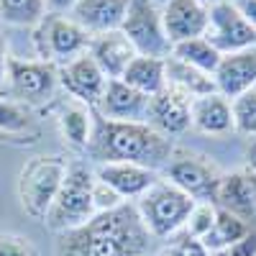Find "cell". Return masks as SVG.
I'll return each mask as SVG.
<instances>
[{
    "label": "cell",
    "instance_id": "1",
    "mask_svg": "<svg viewBox=\"0 0 256 256\" xmlns=\"http://www.w3.org/2000/svg\"><path fill=\"white\" fill-rule=\"evenodd\" d=\"M148 236L136 205H118L62 233L56 256H146Z\"/></svg>",
    "mask_w": 256,
    "mask_h": 256
},
{
    "label": "cell",
    "instance_id": "2",
    "mask_svg": "<svg viewBox=\"0 0 256 256\" xmlns=\"http://www.w3.org/2000/svg\"><path fill=\"white\" fill-rule=\"evenodd\" d=\"M90 152L100 162H131L156 172V166L169 164L172 159V141L159 134L148 123L131 120H108L95 118V134Z\"/></svg>",
    "mask_w": 256,
    "mask_h": 256
},
{
    "label": "cell",
    "instance_id": "3",
    "mask_svg": "<svg viewBox=\"0 0 256 256\" xmlns=\"http://www.w3.org/2000/svg\"><path fill=\"white\" fill-rule=\"evenodd\" d=\"M92 216H98V210H95V172L84 164H70L44 223L52 230L67 233L72 228L84 226Z\"/></svg>",
    "mask_w": 256,
    "mask_h": 256
},
{
    "label": "cell",
    "instance_id": "4",
    "mask_svg": "<svg viewBox=\"0 0 256 256\" xmlns=\"http://www.w3.org/2000/svg\"><path fill=\"white\" fill-rule=\"evenodd\" d=\"M195 202H198L195 198H190L187 192L174 187L169 180H156L136 200V210L152 236L166 238L180 228H184Z\"/></svg>",
    "mask_w": 256,
    "mask_h": 256
},
{
    "label": "cell",
    "instance_id": "5",
    "mask_svg": "<svg viewBox=\"0 0 256 256\" xmlns=\"http://www.w3.org/2000/svg\"><path fill=\"white\" fill-rule=\"evenodd\" d=\"M67 174V162L59 156H36L31 159L18 182L20 205L34 220H44L56 198V192Z\"/></svg>",
    "mask_w": 256,
    "mask_h": 256
},
{
    "label": "cell",
    "instance_id": "6",
    "mask_svg": "<svg viewBox=\"0 0 256 256\" xmlns=\"http://www.w3.org/2000/svg\"><path fill=\"white\" fill-rule=\"evenodd\" d=\"M120 31L126 34V38L131 41L136 54L141 56L166 59L169 52H172V44H169V38L164 34L162 10L156 8L154 0H131Z\"/></svg>",
    "mask_w": 256,
    "mask_h": 256
},
{
    "label": "cell",
    "instance_id": "7",
    "mask_svg": "<svg viewBox=\"0 0 256 256\" xmlns=\"http://www.w3.org/2000/svg\"><path fill=\"white\" fill-rule=\"evenodd\" d=\"M205 38L216 46L220 54H233L256 46V26L241 16L233 0L208 6V28Z\"/></svg>",
    "mask_w": 256,
    "mask_h": 256
},
{
    "label": "cell",
    "instance_id": "8",
    "mask_svg": "<svg viewBox=\"0 0 256 256\" xmlns=\"http://www.w3.org/2000/svg\"><path fill=\"white\" fill-rule=\"evenodd\" d=\"M90 44H92V36L80 24L56 13L46 16L36 31V46H38V54L44 56V62L56 59L62 64H67L74 56L90 52Z\"/></svg>",
    "mask_w": 256,
    "mask_h": 256
},
{
    "label": "cell",
    "instance_id": "9",
    "mask_svg": "<svg viewBox=\"0 0 256 256\" xmlns=\"http://www.w3.org/2000/svg\"><path fill=\"white\" fill-rule=\"evenodd\" d=\"M8 80L13 92L31 105L46 102L56 84L59 70L52 62H24V59H8Z\"/></svg>",
    "mask_w": 256,
    "mask_h": 256
},
{
    "label": "cell",
    "instance_id": "10",
    "mask_svg": "<svg viewBox=\"0 0 256 256\" xmlns=\"http://www.w3.org/2000/svg\"><path fill=\"white\" fill-rule=\"evenodd\" d=\"M146 123L164 136H180L192 128V98L172 84L148 98Z\"/></svg>",
    "mask_w": 256,
    "mask_h": 256
},
{
    "label": "cell",
    "instance_id": "11",
    "mask_svg": "<svg viewBox=\"0 0 256 256\" xmlns=\"http://www.w3.org/2000/svg\"><path fill=\"white\" fill-rule=\"evenodd\" d=\"M166 180L198 202H212L216 187L220 182L218 169L200 156H174L166 164Z\"/></svg>",
    "mask_w": 256,
    "mask_h": 256
},
{
    "label": "cell",
    "instance_id": "12",
    "mask_svg": "<svg viewBox=\"0 0 256 256\" xmlns=\"http://www.w3.org/2000/svg\"><path fill=\"white\" fill-rule=\"evenodd\" d=\"M59 84L77 102L88 105V108H95V105L100 102V98H102V92H105L108 77L102 74V70L90 56V52H84V54L74 56L72 62L59 67Z\"/></svg>",
    "mask_w": 256,
    "mask_h": 256
},
{
    "label": "cell",
    "instance_id": "13",
    "mask_svg": "<svg viewBox=\"0 0 256 256\" xmlns=\"http://www.w3.org/2000/svg\"><path fill=\"white\" fill-rule=\"evenodd\" d=\"M162 24L172 46L187 38L205 36L208 6L200 0H166V6L162 8Z\"/></svg>",
    "mask_w": 256,
    "mask_h": 256
},
{
    "label": "cell",
    "instance_id": "14",
    "mask_svg": "<svg viewBox=\"0 0 256 256\" xmlns=\"http://www.w3.org/2000/svg\"><path fill=\"white\" fill-rule=\"evenodd\" d=\"M92 172H95L98 182L116 190L123 200H128V198L138 200L144 192L159 180L154 169L141 166V164H131V162H100V164H95Z\"/></svg>",
    "mask_w": 256,
    "mask_h": 256
},
{
    "label": "cell",
    "instance_id": "15",
    "mask_svg": "<svg viewBox=\"0 0 256 256\" xmlns=\"http://www.w3.org/2000/svg\"><path fill=\"white\" fill-rule=\"evenodd\" d=\"M212 80H216V90L228 100L256 88V46L223 54L212 72Z\"/></svg>",
    "mask_w": 256,
    "mask_h": 256
},
{
    "label": "cell",
    "instance_id": "16",
    "mask_svg": "<svg viewBox=\"0 0 256 256\" xmlns=\"http://www.w3.org/2000/svg\"><path fill=\"white\" fill-rule=\"evenodd\" d=\"M100 118L108 120H131V123H146L148 98L138 90L128 88L123 80H108L100 102L95 105Z\"/></svg>",
    "mask_w": 256,
    "mask_h": 256
},
{
    "label": "cell",
    "instance_id": "17",
    "mask_svg": "<svg viewBox=\"0 0 256 256\" xmlns=\"http://www.w3.org/2000/svg\"><path fill=\"white\" fill-rule=\"evenodd\" d=\"M131 0H77L70 10V18L80 24L90 36L118 31L123 26L126 10Z\"/></svg>",
    "mask_w": 256,
    "mask_h": 256
},
{
    "label": "cell",
    "instance_id": "18",
    "mask_svg": "<svg viewBox=\"0 0 256 256\" xmlns=\"http://www.w3.org/2000/svg\"><path fill=\"white\" fill-rule=\"evenodd\" d=\"M212 202L223 210H230L233 216L244 220L256 218V174L244 169V172L220 177Z\"/></svg>",
    "mask_w": 256,
    "mask_h": 256
},
{
    "label": "cell",
    "instance_id": "19",
    "mask_svg": "<svg viewBox=\"0 0 256 256\" xmlns=\"http://www.w3.org/2000/svg\"><path fill=\"white\" fill-rule=\"evenodd\" d=\"M90 56L98 62V67L102 70V74L108 80H120L126 67L134 62L136 49H134L131 41L126 38V34L118 28V31H108V34L92 36Z\"/></svg>",
    "mask_w": 256,
    "mask_h": 256
},
{
    "label": "cell",
    "instance_id": "20",
    "mask_svg": "<svg viewBox=\"0 0 256 256\" xmlns=\"http://www.w3.org/2000/svg\"><path fill=\"white\" fill-rule=\"evenodd\" d=\"M192 128L208 136H223L233 131V113L230 100L220 92H210L192 98Z\"/></svg>",
    "mask_w": 256,
    "mask_h": 256
},
{
    "label": "cell",
    "instance_id": "21",
    "mask_svg": "<svg viewBox=\"0 0 256 256\" xmlns=\"http://www.w3.org/2000/svg\"><path fill=\"white\" fill-rule=\"evenodd\" d=\"M128 88L138 90L141 95L152 98L159 90H164L166 84V70H164V59L159 56H141L136 54L134 62L126 67L123 77H120Z\"/></svg>",
    "mask_w": 256,
    "mask_h": 256
},
{
    "label": "cell",
    "instance_id": "22",
    "mask_svg": "<svg viewBox=\"0 0 256 256\" xmlns=\"http://www.w3.org/2000/svg\"><path fill=\"white\" fill-rule=\"evenodd\" d=\"M164 70H166V84L187 92L190 98H200V95H210V92H218L216 90V80L208 72H200L190 64L174 59V56H166L164 59Z\"/></svg>",
    "mask_w": 256,
    "mask_h": 256
},
{
    "label": "cell",
    "instance_id": "23",
    "mask_svg": "<svg viewBox=\"0 0 256 256\" xmlns=\"http://www.w3.org/2000/svg\"><path fill=\"white\" fill-rule=\"evenodd\" d=\"M59 131H62L64 141L72 144L74 148H90L92 134H95V118H92L90 108L82 102L67 105L59 116Z\"/></svg>",
    "mask_w": 256,
    "mask_h": 256
},
{
    "label": "cell",
    "instance_id": "24",
    "mask_svg": "<svg viewBox=\"0 0 256 256\" xmlns=\"http://www.w3.org/2000/svg\"><path fill=\"white\" fill-rule=\"evenodd\" d=\"M248 233H251V228H248V223H246L244 218L233 216L230 210L218 208L216 223H212L210 233H208V236H205L200 244H202L210 254H216V251H220V248H226V246H230V244H236V241L246 238Z\"/></svg>",
    "mask_w": 256,
    "mask_h": 256
},
{
    "label": "cell",
    "instance_id": "25",
    "mask_svg": "<svg viewBox=\"0 0 256 256\" xmlns=\"http://www.w3.org/2000/svg\"><path fill=\"white\" fill-rule=\"evenodd\" d=\"M169 56H174V59L190 64V67H195V70H200V72L212 74L223 54L212 46L205 36H198V38H187V41H180V44H174L172 52H169Z\"/></svg>",
    "mask_w": 256,
    "mask_h": 256
},
{
    "label": "cell",
    "instance_id": "26",
    "mask_svg": "<svg viewBox=\"0 0 256 256\" xmlns=\"http://www.w3.org/2000/svg\"><path fill=\"white\" fill-rule=\"evenodd\" d=\"M46 0H0V18L13 26H36L44 20Z\"/></svg>",
    "mask_w": 256,
    "mask_h": 256
},
{
    "label": "cell",
    "instance_id": "27",
    "mask_svg": "<svg viewBox=\"0 0 256 256\" xmlns=\"http://www.w3.org/2000/svg\"><path fill=\"white\" fill-rule=\"evenodd\" d=\"M230 113H233V131L254 138L256 136V88L241 92L238 98H233Z\"/></svg>",
    "mask_w": 256,
    "mask_h": 256
},
{
    "label": "cell",
    "instance_id": "28",
    "mask_svg": "<svg viewBox=\"0 0 256 256\" xmlns=\"http://www.w3.org/2000/svg\"><path fill=\"white\" fill-rule=\"evenodd\" d=\"M216 212H218V205L216 202H195V208H192L190 218L184 223L187 236L195 238V241H202L208 233H210L212 223H216Z\"/></svg>",
    "mask_w": 256,
    "mask_h": 256
},
{
    "label": "cell",
    "instance_id": "29",
    "mask_svg": "<svg viewBox=\"0 0 256 256\" xmlns=\"http://www.w3.org/2000/svg\"><path fill=\"white\" fill-rule=\"evenodd\" d=\"M26 128H28V116L18 105L0 98V131L18 134V131H26Z\"/></svg>",
    "mask_w": 256,
    "mask_h": 256
},
{
    "label": "cell",
    "instance_id": "30",
    "mask_svg": "<svg viewBox=\"0 0 256 256\" xmlns=\"http://www.w3.org/2000/svg\"><path fill=\"white\" fill-rule=\"evenodd\" d=\"M123 202H126V200L118 195L116 190H110L108 184H102V182L95 180V210H98V212L113 210V208H118V205H123Z\"/></svg>",
    "mask_w": 256,
    "mask_h": 256
},
{
    "label": "cell",
    "instance_id": "31",
    "mask_svg": "<svg viewBox=\"0 0 256 256\" xmlns=\"http://www.w3.org/2000/svg\"><path fill=\"white\" fill-rule=\"evenodd\" d=\"M0 256H34V248L20 236H0Z\"/></svg>",
    "mask_w": 256,
    "mask_h": 256
},
{
    "label": "cell",
    "instance_id": "32",
    "mask_svg": "<svg viewBox=\"0 0 256 256\" xmlns=\"http://www.w3.org/2000/svg\"><path fill=\"white\" fill-rule=\"evenodd\" d=\"M212 256H256V230H251L246 238L230 244L220 251H216Z\"/></svg>",
    "mask_w": 256,
    "mask_h": 256
},
{
    "label": "cell",
    "instance_id": "33",
    "mask_svg": "<svg viewBox=\"0 0 256 256\" xmlns=\"http://www.w3.org/2000/svg\"><path fill=\"white\" fill-rule=\"evenodd\" d=\"M180 246L184 248V254H187V256H212V254H210V251H208V248L200 244V241L190 238V236H187L184 241H180Z\"/></svg>",
    "mask_w": 256,
    "mask_h": 256
},
{
    "label": "cell",
    "instance_id": "34",
    "mask_svg": "<svg viewBox=\"0 0 256 256\" xmlns=\"http://www.w3.org/2000/svg\"><path fill=\"white\" fill-rule=\"evenodd\" d=\"M236 8L251 26H256V0H236Z\"/></svg>",
    "mask_w": 256,
    "mask_h": 256
},
{
    "label": "cell",
    "instance_id": "35",
    "mask_svg": "<svg viewBox=\"0 0 256 256\" xmlns=\"http://www.w3.org/2000/svg\"><path fill=\"white\" fill-rule=\"evenodd\" d=\"M74 3H77V0H46V8H49V10H54V13L59 16V13L72 10V8H74Z\"/></svg>",
    "mask_w": 256,
    "mask_h": 256
},
{
    "label": "cell",
    "instance_id": "36",
    "mask_svg": "<svg viewBox=\"0 0 256 256\" xmlns=\"http://www.w3.org/2000/svg\"><path fill=\"white\" fill-rule=\"evenodd\" d=\"M246 164H248V172L256 174V136H254V141L246 148Z\"/></svg>",
    "mask_w": 256,
    "mask_h": 256
},
{
    "label": "cell",
    "instance_id": "37",
    "mask_svg": "<svg viewBox=\"0 0 256 256\" xmlns=\"http://www.w3.org/2000/svg\"><path fill=\"white\" fill-rule=\"evenodd\" d=\"M8 77V54H6V44L0 41V84Z\"/></svg>",
    "mask_w": 256,
    "mask_h": 256
},
{
    "label": "cell",
    "instance_id": "38",
    "mask_svg": "<svg viewBox=\"0 0 256 256\" xmlns=\"http://www.w3.org/2000/svg\"><path fill=\"white\" fill-rule=\"evenodd\" d=\"M162 256H187V254H184V248H182V246L177 244V246H172V248H166V251H164Z\"/></svg>",
    "mask_w": 256,
    "mask_h": 256
},
{
    "label": "cell",
    "instance_id": "39",
    "mask_svg": "<svg viewBox=\"0 0 256 256\" xmlns=\"http://www.w3.org/2000/svg\"><path fill=\"white\" fill-rule=\"evenodd\" d=\"M200 3H205V6H212V3H220V0H200Z\"/></svg>",
    "mask_w": 256,
    "mask_h": 256
}]
</instances>
